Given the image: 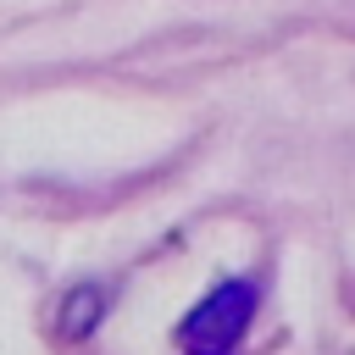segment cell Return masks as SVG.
<instances>
[{
  "instance_id": "1",
  "label": "cell",
  "mask_w": 355,
  "mask_h": 355,
  "mask_svg": "<svg viewBox=\"0 0 355 355\" xmlns=\"http://www.w3.org/2000/svg\"><path fill=\"white\" fill-rule=\"evenodd\" d=\"M250 305H255V288L250 283H222L183 322V349L189 355H227L239 344V333L250 327Z\"/></svg>"
},
{
  "instance_id": "2",
  "label": "cell",
  "mask_w": 355,
  "mask_h": 355,
  "mask_svg": "<svg viewBox=\"0 0 355 355\" xmlns=\"http://www.w3.org/2000/svg\"><path fill=\"white\" fill-rule=\"evenodd\" d=\"M94 316H100V294H94V288H78V294L67 300L61 333H83V327H94Z\"/></svg>"
}]
</instances>
